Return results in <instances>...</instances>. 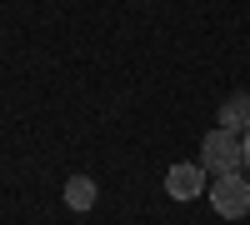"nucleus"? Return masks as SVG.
<instances>
[{
	"label": "nucleus",
	"instance_id": "7ed1b4c3",
	"mask_svg": "<svg viewBox=\"0 0 250 225\" xmlns=\"http://www.w3.org/2000/svg\"><path fill=\"white\" fill-rule=\"evenodd\" d=\"M165 195L170 200H195V195H205V165H170L165 170Z\"/></svg>",
	"mask_w": 250,
	"mask_h": 225
},
{
	"label": "nucleus",
	"instance_id": "20e7f679",
	"mask_svg": "<svg viewBox=\"0 0 250 225\" xmlns=\"http://www.w3.org/2000/svg\"><path fill=\"white\" fill-rule=\"evenodd\" d=\"M220 130H235V135L250 130V95H245V90H235V95L220 105Z\"/></svg>",
	"mask_w": 250,
	"mask_h": 225
},
{
	"label": "nucleus",
	"instance_id": "423d86ee",
	"mask_svg": "<svg viewBox=\"0 0 250 225\" xmlns=\"http://www.w3.org/2000/svg\"><path fill=\"white\" fill-rule=\"evenodd\" d=\"M240 150H245V170H250V130L240 135Z\"/></svg>",
	"mask_w": 250,
	"mask_h": 225
},
{
	"label": "nucleus",
	"instance_id": "f03ea898",
	"mask_svg": "<svg viewBox=\"0 0 250 225\" xmlns=\"http://www.w3.org/2000/svg\"><path fill=\"white\" fill-rule=\"evenodd\" d=\"M200 165L215 170V175H230L245 165V150H240V135L235 130H210L200 140Z\"/></svg>",
	"mask_w": 250,
	"mask_h": 225
},
{
	"label": "nucleus",
	"instance_id": "f257e3e1",
	"mask_svg": "<svg viewBox=\"0 0 250 225\" xmlns=\"http://www.w3.org/2000/svg\"><path fill=\"white\" fill-rule=\"evenodd\" d=\"M205 195H210V205H215L220 220H240V215H250V180H245L240 170L215 175V185L205 190Z\"/></svg>",
	"mask_w": 250,
	"mask_h": 225
},
{
	"label": "nucleus",
	"instance_id": "39448f33",
	"mask_svg": "<svg viewBox=\"0 0 250 225\" xmlns=\"http://www.w3.org/2000/svg\"><path fill=\"white\" fill-rule=\"evenodd\" d=\"M95 195H100V190H95L90 175H70V180H65V205H70V210H90Z\"/></svg>",
	"mask_w": 250,
	"mask_h": 225
}]
</instances>
